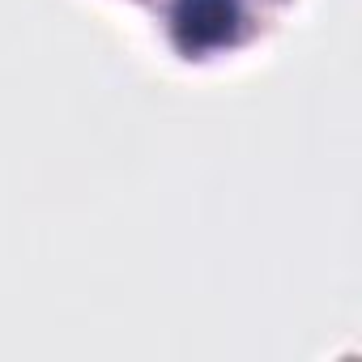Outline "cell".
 Here are the masks:
<instances>
[{
    "label": "cell",
    "mask_w": 362,
    "mask_h": 362,
    "mask_svg": "<svg viewBox=\"0 0 362 362\" xmlns=\"http://www.w3.org/2000/svg\"><path fill=\"white\" fill-rule=\"evenodd\" d=\"M170 22H175V39L184 52H209L235 39L239 5L235 0H179Z\"/></svg>",
    "instance_id": "cell-1"
}]
</instances>
